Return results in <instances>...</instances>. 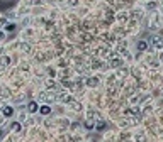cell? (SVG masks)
Masks as SVG:
<instances>
[{
    "instance_id": "2e32d148",
    "label": "cell",
    "mask_w": 163,
    "mask_h": 142,
    "mask_svg": "<svg viewBox=\"0 0 163 142\" xmlns=\"http://www.w3.org/2000/svg\"><path fill=\"white\" fill-rule=\"evenodd\" d=\"M2 135H3V132H2V130H0V137H2Z\"/></svg>"
},
{
    "instance_id": "52a82bcc",
    "label": "cell",
    "mask_w": 163,
    "mask_h": 142,
    "mask_svg": "<svg viewBox=\"0 0 163 142\" xmlns=\"http://www.w3.org/2000/svg\"><path fill=\"white\" fill-rule=\"evenodd\" d=\"M94 127H95V130L102 132V130H106V122H99V124H95Z\"/></svg>"
},
{
    "instance_id": "277c9868",
    "label": "cell",
    "mask_w": 163,
    "mask_h": 142,
    "mask_svg": "<svg viewBox=\"0 0 163 142\" xmlns=\"http://www.w3.org/2000/svg\"><path fill=\"white\" fill-rule=\"evenodd\" d=\"M37 112H41V115H49V114H51V107H49V105H41Z\"/></svg>"
},
{
    "instance_id": "6da1fadb",
    "label": "cell",
    "mask_w": 163,
    "mask_h": 142,
    "mask_svg": "<svg viewBox=\"0 0 163 142\" xmlns=\"http://www.w3.org/2000/svg\"><path fill=\"white\" fill-rule=\"evenodd\" d=\"M149 43H151L153 48H156V49H163V37H160V36H153L151 39H149Z\"/></svg>"
},
{
    "instance_id": "7a4b0ae2",
    "label": "cell",
    "mask_w": 163,
    "mask_h": 142,
    "mask_svg": "<svg viewBox=\"0 0 163 142\" xmlns=\"http://www.w3.org/2000/svg\"><path fill=\"white\" fill-rule=\"evenodd\" d=\"M37 110H39L37 102H29V105H27V112H29V114H36Z\"/></svg>"
},
{
    "instance_id": "ba28073f",
    "label": "cell",
    "mask_w": 163,
    "mask_h": 142,
    "mask_svg": "<svg viewBox=\"0 0 163 142\" xmlns=\"http://www.w3.org/2000/svg\"><path fill=\"white\" fill-rule=\"evenodd\" d=\"M14 29H15V24H12V22H7V24H5V31H7V32H9V31H14Z\"/></svg>"
},
{
    "instance_id": "5bb4252c",
    "label": "cell",
    "mask_w": 163,
    "mask_h": 142,
    "mask_svg": "<svg viewBox=\"0 0 163 142\" xmlns=\"http://www.w3.org/2000/svg\"><path fill=\"white\" fill-rule=\"evenodd\" d=\"M5 39V31H0V41Z\"/></svg>"
},
{
    "instance_id": "9c48e42d",
    "label": "cell",
    "mask_w": 163,
    "mask_h": 142,
    "mask_svg": "<svg viewBox=\"0 0 163 142\" xmlns=\"http://www.w3.org/2000/svg\"><path fill=\"white\" fill-rule=\"evenodd\" d=\"M9 63H10V58H9V56H3V58H2V66H7Z\"/></svg>"
},
{
    "instance_id": "8992f818",
    "label": "cell",
    "mask_w": 163,
    "mask_h": 142,
    "mask_svg": "<svg viewBox=\"0 0 163 142\" xmlns=\"http://www.w3.org/2000/svg\"><path fill=\"white\" fill-rule=\"evenodd\" d=\"M3 117H12V114H14V108L12 107H3Z\"/></svg>"
},
{
    "instance_id": "4fadbf2b",
    "label": "cell",
    "mask_w": 163,
    "mask_h": 142,
    "mask_svg": "<svg viewBox=\"0 0 163 142\" xmlns=\"http://www.w3.org/2000/svg\"><path fill=\"white\" fill-rule=\"evenodd\" d=\"M119 64H121L119 59H114V61H112V66H114V68H116V66H119Z\"/></svg>"
},
{
    "instance_id": "7c38bea8",
    "label": "cell",
    "mask_w": 163,
    "mask_h": 142,
    "mask_svg": "<svg viewBox=\"0 0 163 142\" xmlns=\"http://www.w3.org/2000/svg\"><path fill=\"white\" fill-rule=\"evenodd\" d=\"M94 125H95L94 122H85V127L89 129V130H92V129H94Z\"/></svg>"
},
{
    "instance_id": "3957f363",
    "label": "cell",
    "mask_w": 163,
    "mask_h": 142,
    "mask_svg": "<svg viewBox=\"0 0 163 142\" xmlns=\"http://www.w3.org/2000/svg\"><path fill=\"white\" fill-rule=\"evenodd\" d=\"M136 49L138 51H146V49H148V41H138Z\"/></svg>"
},
{
    "instance_id": "9a60e30c",
    "label": "cell",
    "mask_w": 163,
    "mask_h": 142,
    "mask_svg": "<svg viewBox=\"0 0 163 142\" xmlns=\"http://www.w3.org/2000/svg\"><path fill=\"white\" fill-rule=\"evenodd\" d=\"M160 61H161V63H163V53H161V54H160Z\"/></svg>"
},
{
    "instance_id": "5b68a950",
    "label": "cell",
    "mask_w": 163,
    "mask_h": 142,
    "mask_svg": "<svg viewBox=\"0 0 163 142\" xmlns=\"http://www.w3.org/2000/svg\"><path fill=\"white\" fill-rule=\"evenodd\" d=\"M10 130L15 132V134L22 130V125H20V122H12V124H10Z\"/></svg>"
},
{
    "instance_id": "8fae6325",
    "label": "cell",
    "mask_w": 163,
    "mask_h": 142,
    "mask_svg": "<svg viewBox=\"0 0 163 142\" xmlns=\"http://www.w3.org/2000/svg\"><path fill=\"white\" fill-rule=\"evenodd\" d=\"M7 22H9V20H7L5 17H2V19H0V27H5V24Z\"/></svg>"
},
{
    "instance_id": "30bf717a",
    "label": "cell",
    "mask_w": 163,
    "mask_h": 142,
    "mask_svg": "<svg viewBox=\"0 0 163 142\" xmlns=\"http://www.w3.org/2000/svg\"><path fill=\"white\" fill-rule=\"evenodd\" d=\"M97 83H99L97 78H90V80H89V85L90 86H97Z\"/></svg>"
}]
</instances>
